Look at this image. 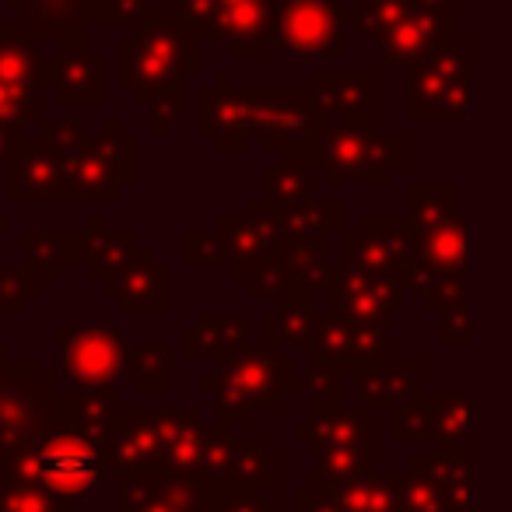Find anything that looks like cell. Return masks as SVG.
I'll return each mask as SVG.
<instances>
[{
  "instance_id": "40",
  "label": "cell",
  "mask_w": 512,
  "mask_h": 512,
  "mask_svg": "<svg viewBox=\"0 0 512 512\" xmlns=\"http://www.w3.org/2000/svg\"><path fill=\"white\" fill-rule=\"evenodd\" d=\"M414 11V0H355L348 8V25H355L365 39H376L400 25Z\"/></svg>"
},
{
  "instance_id": "11",
  "label": "cell",
  "mask_w": 512,
  "mask_h": 512,
  "mask_svg": "<svg viewBox=\"0 0 512 512\" xmlns=\"http://www.w3.org/2000/svg\"><path fill=\"white\" fill-rule=\"evenodd\" d=\"M348 32L344 0H278L274 46L292 57H341Z\"/></svg>"
},
{
  "instance_id": "37",
  "label": "cell",
  "mask_w": 512,
  "mask_h": 512,
  "mask_svg": "<svg viewBox=\"0 0 512 512\" xmlns=\"http://www.w3.org/2000/svg\"><path fill=\"white\" fill-rule=\"evenodd\" d=\"M278 256L281 264L288 267V274L295 278V285L320 292L323 274L330 271L327 239H285L278 246Z\"/></svg>"
},
{
  "instance_id": "23",
  "label": "cell",
  "mask_w": 512,
  "mask_h": 512,
  "mask_svg": "<svg viewBox=\"0 0 512 512\" xmlns=\"http://www.w3.org/2000/svg\"><path fill=\"white\" fill-rule=\"evenodd\" d=\"M106 299H113L120 309H144V313H162L169 306V267L151 260L148 249H141L134 264H127L120 274L102 281Z\"/></svg>"
},
{
  "instance_id": "1",
  "label": "cell",
  "mask_w": 512,
  "mask_h": 512,
  "mask_svg": "<svg viewBox=\"0 0 512 512\" xmlns=\"http://www.w3.org/2000/svg\"><path fill=\"white\" fill-rule=\"evenodd\" d=\"M200 39L169 8H148L134 22V36L120 43V88L151 106L162 95L183 92L186 74L197 71Z\"/></svg>"
},
{
  "instance_id": "3",
  "label": "cell",
  "mask_w": 512,
  "mask_h": 512,
  "mask_svg": "<svg viewBox=\"0 0 512 512\" xmlns=\"http://www.w3.org/2000/svg\"><path fill=\"white\" fill-rule=\"evenodd\" d=\"M200 390L214 393V425H242L253 411H274L285 393L302 390V372L295 358H285L281 348L253 344L239 355L225 358L214 376H200Z\"/></svg>"
},
{
  "instance_id": "32",
  "label": "cell",
  "mask_w": 512,
  "mask_h": 512,
  "mask_svg": "<svg viewBox=\"0 0 512 512\" xmlns=\"http://www.w3.org/2000/svg\"><path fill=\"white\" fill-rule=\"evenodd\" d=\"M404 285L414 299L421 302L425 313H449V309H470V285L467 278H453V274L428 271L421 264H411L404 274Z\"/></svg>"
},
{
  "instance_id": "12",
  "label": "cell",
  "mask_w": 512,
  "mask_h": 512,
  "mask_svg": "<svg viewBox=\"0 0 512 512\" xmlns=\"http://www.w3.org/2000/svg\"><path fill=\"white\" fill-rule=\"evenodd\" d=\"M390 358L393 351L383 327L341 320L327 309L316 316V334L309 341V365H323V369H334L341 376H362Z\"/></svg>"
},
{
  "instance_id": "31",
  "label": "cell",
  "mask_w": 512,
  "mask_h": 512,
  "mask_svg": "<svg viewBox=\"0 0 512 512\" xmlns=\"http://www.w3.org/2000/svg\"><path fill=\"white\" fill-rule=\"evenodd\" d=\"M141 242H137L134 232H106L102 228V218H88V232H85V260L81 264L88 267V278H113L120 274L127 264H134L141 256Z\"/></svg>"
},
{
  "instance_id": "47",
  "label": "cell",
  "mask_w": 512,
  "mask_h": 512,
  "mask_svg": "<svg viewBox=\"0 0 512 512\" xmlns=\"http://www.w3.org/2000/svg\"><path fill=\"white\" fill-rule=\"evenodd\" d=\"M25 249H29V271L36 281H46L57 274V264L60 260V249H64V235H29L25 239Z\"/></svg>"
},
{
  "instance_id": "39",
  "label": "cell",
  "mask_w": 512,
  "mask_h": 512,
  "mask_svg": "<svg viewBox=\"0 0 512 512\" xmlns=\"http://www.w3.org/2000/svg\"><path fill=\"white\" fill-rule=\"evenodd\" d=\"M235 281H242V285H246V295H253V299H281V295H288L292 288H299L292 274H288V267L281 264L278 253L260 256V260L246 264L239 274H235Z\"/></svg>"
},
{
  "instance_id": "13",
  "label": "cell",
  "mask_w": 512,
  "mask_h": 512,
  "mask_svg": "<svg viewBox=\"0 0 512 512\" xmlns=\"http://www.w3.org/2000/svg\"><path fill=\"white\" fill-rule=\"evenodd\" d=\"M281 92H242L232 88L225 71L218 74V88H204L197 99V130L204 137H239L256 144L264 137Z\"/></svg>"
},
{
  "instance_id": "14",
  "label": "cell",
  "mask_w": 512,
  "mask_h": 512,
  "mask_svg": "<svg viewBox=\"0 0 512 512\" xmlns=\"http://www.w3.org/2000/svg\"><path fill=\"white\" fill-rule=\"evenodd\" d=\"M418 260V235L411 218H358L351 232L341 235V264L404 278Z\"/></svg>"
},
{
  "instance_id": "27",
  "label": "cell",
  "mask_w": 512,
  "mask_h": 512,
  "mask_svg": "<svg viewBox=\"0 0 512 512\" xmlns=\"http://www.w3.org/2000/svg\"><path fill=\"white\" fill-rule=\"evenodd\" d=\"M418 235V260L414 264L428 267V271L453 274V278H467L470 271V221L453 214L449 221L432 228H414Z\"/></svg>"
},
{
  "instance_id": "41",
  "label": "cell",
  "mask_w": 512,
  "mask_h": 512,
  "mask_svg": "<svg viewBox=\"0 0 512 512\" xmlns=\"http://www.w3.org/2000/svg\"><path fill=\"white\" fill-rule=\"evenodd\" d=\"M127 372L137 393L169 390V348L165 344H137L127 355Z\"/></svg>"
},
{
  "instance_id": "55",
  "label": "cell",
  "mask_w": 512,
  "mask_h": 512,
  "mask_svg": "<svg viewBox=\"0 0 512 512\" xmlns=\"http://www.w3.org/2000/svg\"><path fill=\"white\" fill-rule=\"evenodd\" d=\"M162 4H169V0H162Z\"/></svg>"
},
{
  "instance_id": "36",
  "label": "cell",
  "mask_w": 512,
  "mask_h": 512,
  "mask_svg": "<svg viewBox=\"0 0 512 512\" xmlns=\"http://www.w3.org/2000/svg\"><path fill=\"white\" fill-rule=\"evenodd\" d=\"M302 162H292V158H278V165H267L260 172V190H264V204L267 207H292L309 200V190H313V179Z\"/></svg>"
},
{
  "instance_id": "26",
  "label": "cell",
  "mask_w": 512,
  "mask_h": 512,
  "mask_svg": "<svg viewBox=\"0 0 512 512\" xmlns=\"http://www.w3.org/2000/svg\"><path fill=\"white\" fill-rule=\"evenodd\" d=\"M246 348H253V320L249 316H221L204 309L200 320L183 330L186 362H197L204 355H214L225 362V358L239 355Z\"/></svg>"
},
{
  "instance_id": "30",
  "label": "cell",
  "mask_w": 512,
  "mask_h": 512,
  "mask_svg": "<svg viewBox=\"0 0 512 512\" xmlns=\"http://www.w3.org/2000/svg\"><path fill=\"white\" fill-rule=\"evenodd\" d=\"M25 32L29 29L0 25V85L36 95L46 74V57H39L32 36H25Z\"/></svg>"
},
{
  "instance_id": "19",
  "label": "cell",
  "mask_w": 512,
  "mask_h": 512,
  "mask_svg": "<svg viewBox=\"0 0 512 512\" xmlns=\"http://www.w3.org/2000/svg\"><path fill=\"white\" fill-rule=\"evenodd\" d=\"M158 456H162L158 407H123L106 446V467L113 474H134V470L158 467Z\"/></svg>"
},
{
  "instance_id": "28",
  "label": "cell",
  "mask_w": 512,
  "mask_h": 512,
  "mask_svg": "<svg viewBox=\"0 0 512 512\" xmlns=\"http://www.w3.org/2000/svg\"><path fill=\"white\" fill-rule=\"evenodd\" d=\"M29 32L57 39V46L85 43V25H92V0H25Z\"/></svg>"
},
{
  "instance_id": "24",
  "label": "cell",
  "mask_w": 512,
  "mask_h": 512,
  "mask_svg": "<svg viewBox=\"0 0 512 512\" xmlns=\"http://www.w3.org/2000/svg\"><path fill=\"white\" fill-rule=\"evenodd\" d=\"M120 411H123V404H120V397L113 393V386L74 390V393H60V397H57V414H53V425L74 428V432H81V435H88V439L109 446Z\"/></svg>"
},
{
  "instance_id": "5",
  "label": "cell",
  "mask_w": 512,
  "mask_h": 512,
  "mask_svg": "<svg viewBox=\"0 0 512 512\" xmlns=\"http://www.w3.org/2000/svg\"><path fill=\"white\" fill-rule=\"evenodd\" d=\"M295 442L313 456V477L309 484L348 481V477L372 474V411L369 407H327L313 411V418L295 425Z\"/></svg>"
},
{
  "instance_id": "50",
  "label": "cell",
  "mask_w": 512,
  "mask_h": 512,
  "mask_svg": "<svg viewBox=\"0 0 512 512\" xmlns=\"http://www.w3.org/2000/svg\"><path fill=\"white\" fill-rule=\"evenodd\" d=\"M183 264H221V246L214 232H186L183 235Z\"/></svg>"
},
{
  "instance_id": "18",
  "label": "cell",
  "mask_w": 512,
  "mask_h": 512,
  "mask_svg": "<svg viewBox=\"0 0 512 512\" xmlns=\"http://www.w3.org/2000/svg\"><path fill=\"white\" fill-rule=\"evenodd\" d=\"M372 88L376 74L369 71H316L306 92L327 123H372Z\"/></svg>"
},
{
  "instance_id": "51",
  "label": "cell",
  "mask_w": 512,
  "mask_h": 512,
  "mask_svg": "<svg viewBox=\"0 0 512 512\" xmlns=\"http://www.w3.org/2000/svg\"><path fill=\"white\" fill-rule=\"evenodd\" d=\"M435 341L439 344H470V309H449V313H439Z\"/></svg>"
},
{
  "instance_id": "6",
  "label": "cell",
  "mask_w": 512,
  "mask_h": 512,
  "mask_svg": "<svg viewBox=\"0 0 512 512\" xmlns=\"http://www.w3.org/2000/svg\"><path fill=\"white\" fill-rule=\"evenodd\" d=\"M407 120H467L470 43L449 39L407 71Z\"/></svg>"
},
{
  "instance_id": "4",
  "label": "cell",
  "mask_w": 512,
  "mask_h": 512,
  "mask_svg": "<svg viewBox=\"0 0 512 512\" xmlns=\"http://www.w3.org/2000/svg\"><path fill=\"white\" fill-rule=\"evenodd\" d=\"M299 162L327 172L330 186H386L407 165V137L376 134L372 123H330Z\"/></svg>"
},
{
  "instance_id": "43",
  "label": "cell",
  "mask_w": 512,
  "mask_h": 512,
  "mask_svg": "<svg viewBox=\"0 0 512 512\" xmlns=\"http://www.w3.org/2000/svg\"><path fill=\"white\" fill-rule=\"evenodd\" d=\"M390 439L393 442H428V439L435 442V421L421 393L414 404L393 407L390 411Z\"/></svg>"
},
{
  "instance_id": "52",
  "label": "cell",
  "mask_w": 512,
  "mask_h": 512,
  "mask_svg": "<svg viewBox=\"0 0 512 512\" xmlns=\"http://www.w3.org/2000/svg\"><path fill=\"white\" fill-rule=\"evenodd\" d=\"M414 4L432 18H439L442 25H456V0H414Z\"/></svg>"
},
{
  "instance_id": "15",
  "label": "cell",
  "mask_w": 512,
  "mask_h": 512,
  "mask_svg": "<svg viewBox=\"0 0 512 512\" xmlns=\"http://www.w3.org/2000/svg\"><path fill=\"white\" fill-rule=\"evenodd\" d=\"M67 151L39 130L36 137H18L8 162L11 200H64Z\"/></svg>"
},
{
  "instance_id": "54",
  "label": "cell",
  "mask_w": 512,
  "mask_h": 512,
  "mask_svg": "<svg viewBox=\"0 0 512 512\" xmlns=\"http://www.w3.org/2000/svg\"><path fill=\"white\" fill-rule=\"evenodd\" d=\"M0 232H8V218L4 214H0Z\"/></svg>"
},
{
  "instance_id": "45",
  "label": "cell",
  "mask_w": 512,
  "mask_h": 512,
  "mask_svg": "<svg viewBox=\"0 0 512 512\" xmlns=\"http://www.w3.org/2000/svg\"><path fill=\"white\" fill-rule=\"evenodd\" d=\"M313 411H327V407L344 404V376L323 365H309V376H302V390Z\"/></svg>"
},
{
  "instance_id": "48",
  "label": "cell",
  "mask_w": 512,
  "mask_h": 512,
  "mask_svg": "<svg viewBox=\"0 0 512 512\" xmlns=\"http://www.w3.org/2000/svg\"><path fill=\"white\" fill-rule=\"evenodd\" d=\"M214 505H218V512H278V505L267 502L264 491L239 488V484H228V481H218Z\"/></svg>"
},
{
  "instance_id": "22",
  "label": "cell",
  "mask_w": 512,
  "mask_h": 512,
  "mask_svg": "<svg viewBox=\"0 0 512 512\" xmlns=\"http://www.w3.org/2000/svg\"><path fill=\"white\" fill-rule=\"evenodd\" d=\"M404 470H372L348 481L316 484L330 512H397L400 491H404Z\"/></svg>"
},
{
  "instance_id": "25",
  "label": "cell",
  "mask_w": 512,
  "mask_h": 512,
  "mask_svg": "<svg viewBox=\"0 0 512 512\" xmlns=\"http://www.w3.org/2000/svg\"><path fill=\"white\" fill-rule=\"evenodd\" d=\"M355 393L369 411H393L414 404L421 393V358H390L379 369L355 376Z\"/></svg>"
},
{
  "instance_id": "44",
  "label": "cell",
  "mask_w": 512,
  "mask_h": 512,
  "mask_svg": "<svg viewBox=\"0 0 512 512\" xmlns=\"http://www.w3.org/2000/svg\"><path fill=\"white\" fill-rule=\"evenodd\" d=\"M0 512H74L67 498H57L32 484H11L0 488Z\"/></svg>"
},
{
  "instance_id": "33",
  "label": "cell",
  "mask_w": 512,
  "mask_h": 512,
  "mask_svg": "<svg viewBox=\"0 0 512 512\" xmlns=\"http://www.w3.org/2000/svg\"><path fill=\"white\" fill-rule=\"evenodd\" d=\"M418 463H421V470L442 488V495L449 498L453 512H470L474 484H470L467 449H439V453H432V456H418Z\"/></svg>"
},
{
  "instance_id": "35",
  "label": "cell",
  "mask_w": 512,
  "mask_h": 512,
  "mask_svg": "<svg viewBox=\"0 0 512 512\" xmlns=\"http://www.w3.org/2000/svg\"><path fill=\"white\" fill-rule=\"evenodd\" d=\"M428 411L435 421V442L439 449H467V435H470V400L467 393L449 390V393H425Z\"/></svg>"
},
{
  "instance_id": "20",
  "label": "cell",
  "mask_w": 512,
  "mask_h": 512,
  "mask_svg": "<svg viewBox=\"0 0 512 512\" xmlns=\"http://www.w3.org/2000/svg\"><path fill=\"white\" fill-rule=\"evenodd\" d=\"M43 85L53 88V99L60 106H99L102 60L85 53V43L57 46V57L46 60Z\"/></svg>"
},
{
  "instance_id": "8",
  "label": "cell",
  "mask_w": 512,
  "mask_h": 512,
  "mask_svg": "<svg viewBox=\"0 0 512 512\" xmlns=\"http://www.w3.org/2000/svg\"><path fill=\"white\" fill-rule=\"evenodd\" d=\"M53 379L39 376L36 362L8 365L0 376V453L32 449L53 428L57 414Z\"/></svg>"
},
{
  "instance_id": "34",
  "label": "cell",
  "mask_w": 512,
  "mask_h": 512,
  "mask_svg": "<svg viewBox=\"0 0 512 512\" xmlns=\"http://www.w3.org/2000/svg\"><path fill=\"white\" fill-rule=\"evenodd\" d=\"M288 239H330L341 228L344 211L334 200H302L292 207H274Z\"/></svg>"
},
{
  "instance_id": "38",
  "label": "cell",
  "mask_w": 512,
  "mask_h": 512,
  "mask_svg": "<svg viewBox=\"0 0 512 512\" xmlns=\"http://www.w3.org/2000/svg\"><path fill=\"white\" fill-rule=\"evenodd\" d=\"M407 204H411V225L432 228L456 214V186L453 183H411L407 186Z\"/></svg>"
},
{
  "instance_id": "10",
  "label": "cell",
  "mask_w": 512,
  "mask_h": 512,
  "mask_svg": "<svg viewBox=\"0 0 512 512\" xmlns=\"http://www.w3.org/2000/svg\"><path fill=\"white\" fill-rule=\"evenodd\" d=\"M127 341L113 327H57L53 358L57 372L78 390L113 386L127 369Z\"/></svg>"
},
{
  "instance_id": "53",
  "label": "cell",
  "mask_w": 512,
  "mask_h": 512,
  "mask_svg": "<svg viewBox=\"0 0 512 512\" xmlns=\"http://www.w3.org/2000/svg\"><path fill=\"white\" fill-rule=\"evenodd\" d=\"M18 137H22V134H11L8 127H0V165H8V162H11V151H15Z\"/></svg>"
},
{
  "instance_id": "9",
  "label": "cell",
  "mask_w": 512,
  "mask_h": 512,
  "mask_svg": "<svg viewBox=\"0 0 512 512\" xmlns=\"http://www.w3.org/2000/svg\"><path fill=\"white\" fill-rule=\"evenodd\" d=\"M320 288L327 295V313L383 330H390V323L397 320V313H404L407 302L404 278L348 264H330Z\"/></svg>"
},
{
  "instance_id": "49",
  "label": "cell",
  "mask_w": 512,
  "mask_h": 512,
  "mask_svg": "<svg viewBox=\"0 0 512 512\" xmlns=\"http://www.w3.org/2000/svg\"><path fill=\"white\" fill-rule=\"evenodd\" d=\"M39 292V281L32 274L11 271V267H0V309L11 313V309H22L25 299Z\"/></svg>"
},
{
  "instance_id": "46",
  "label": "cell",
  "mask_w": 512,
  "mask_h": 512,
  "mask_svg": "<svg viewBox=\"0 0 512 512\" xmlns=\"http://www.w3.org/2000/svg\"><path fill=\"white\" fill-rule=\"evenodd\" d=\"M25 123H43L39 99L0 85V127H8L11 134H25Z\"/></svg>"
},
{
  "instance_id": "21",
  "label": "cell",
  "mask_w": 512,
  "mask_h": 512,
  "mask_svg": "<svg viewBox=\"0 0 512 512\" xmlns=\"http://www.w3.org/2000/svg\"><path fill=\"white\" fill-rule=\"evenodd\" d=\"M449 39H456V25H442L439 18H432L428 11H421L418 4H414V11L404 22L393 25L383 36H376L372 43H376V50L383 53L397 71H411L414 64H421L428 53L439 50Z\"/></svg>"
},
{
  "instance_id": "17",
  "label": "cell",
  "mask_w": 512,
  "mask_h": 512,
  "mask_svg": "<svg viewBox=\"0 0 512 512\" xmlns=\"http://www.w3.org/2000/svg\"><path fill=\"white\" fill-rule=\"evenodd\" d=\"M158 421H162L158 467L186 477H207V449L218 425H207L197 407H158Z\"/></svg>"
},
{
  "instance_id": "16",
  "label": "cell",
  "mask_w": 512,
  "mask_h": 512,
  "mask_svg": "<svg viewBox=\"0 0 512 512\" xmlns=\"http://www.w3.org/2000/svg\"><path fill=\"white\" fill-rule=\"evenodd\" d=\"M207 477L239 484V488L271 491L281 484V460L267 453L264 442L232 439V432L218 425L211 449H207Z\"/></svg>"
},
{
  "instance_id": "2",
  "label": "cell",
  "mask_w": 512,
  "mask_h": 512,
  "mask_svg": "<svg viewBox=\"0 0 512 512\" xmlns=\"http://www.w3.org/2000/svg\"><path fill=\"white\" fill-rule=\"evenodd\" d=\"M106 474V446L64 425H53L32 449L0 453V488L32 484L67 502L92 495Z\"/></svg>"
},
{
  "instance_id": "29",
  "label": "cell",
  "mask_w": 512,
  "mask_h": 512,
  "mask_svg": "<svg viewBox=\"0 0 512 512\" xmlns=\"http://www.w3.org/2000/svg\"><path fill=\"white\" fill-rule=\"evenodd\" d=\"M313 288H292L278 299V309L264 316V344L271 348H288V344H309L316 334V306Z\"/></svg>"
},
{
  "instance_id": "42",
  "label": "cell",
  "mask_w": 512,
  "mask_h": 512,
  "mask_svg": "<svg viewBox=\"0 0 512 512\" xmlns=\"http://www.w3.org/2000/svg\"><path fill=\"white\" fill-rule=\"evenodd\" d=\"M404 474H407V481H404V491H400L397 512H453V505L442 495L439 484L421 470L418 456H407Z\"/></svg>"
},
{
  "instance_id": "7",
  "label": "cell",
  "mask_w": 512,
  "mask_h": 512,
  "mask_svg": "<svg viewBox=\"0 0 512 512\" xmlns=\"http://www.w3.org/2000/svg\"><path fill=\"white\" fill-rule=\"evenodd\" d=\"M134 137L120 134V123L106 120L95 141L81 137L67 148L64 200H116L123 186L134 183Z\"/></svg>"
}]
</instances>
